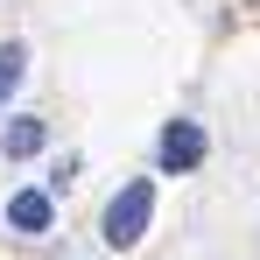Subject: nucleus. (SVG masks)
I'll return each mask as SVG.
<instances>
[{
	"label": "nucleus",
	"mask_w": 260,
	"mask_h": 260,
	"mask_svg": "<svg viewBox=\"0 0 260 260\" xmlns=\"http://www.w3.org/2000/svg\"><path fill=\"white\" fill-rule=\"evenodd\" d=\"M148 218H155V183H148V176H134L127 190L106 204V239H113V246H141Z\"/></svg>",
	"instance_id": "obj_1"
},
{
	"label": "nucleus",
	"mask_w": 260,
	"mask_h": 260,
	"mask_svg": "<svg viewBox=\"0 0 260 260\" xmlns=\"http://www.w3.org/2000/svg\"><path fill=\"white\" fill-rule=\"evenodd\" d=\"M204 162V127L197 120H169L162 127V176H183Z\"/></svg>",
	"instance_id": "obj_2"
},
{
	"label": "nucleus",
	"mask_w": 260,
	"mask_h": 260,
	"mask_svg": "<svg viewBox=\"0 0 260 260\" xmlns=\"http://www.w3.org/2000/svg\"><path fill=\"white\" fill-rule=\"evenodd\" d=\"M49 218H56V204H49L43 190H14L7 197V225L14 232H49Z\"/></svg>",
	"instance_id": "obj_3"
},
{
	"label": "nucleus",
	"mask_w": 260,
	"mask_h": 260,
	"mask_svg": "<svg viewBox=\"0 0 260 260\" xmlns=\"http://www.w3.org/2000/svg\"><path fill=\"white\" fill-rule=\"evenodd\" d=\"M49 141V127L43 120H14V127L0 134V148H7V155H14V162H21V155H36V148H43Z\"/></svg>",
	"instance_id": "obj_4"
},
{
	"label": "nucleus",
	"mask_w": 260,
	"mask_h": 260,
	"mask_svg": "<svg viewBox=\"0 0 260 260\" xmlns=\"http://www.w3.org/2000/svg\"><path fill=\"white\" fill-rule=\"evenodd\" d=\"M21 71H28V49H21V43H0V106L14 99V85H21Z\"/></svg>",
	"instance_id": "obj_5"
}]
</instances>
